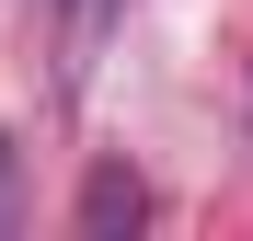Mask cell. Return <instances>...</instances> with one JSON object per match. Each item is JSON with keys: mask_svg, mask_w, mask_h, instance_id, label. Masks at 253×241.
Segmentation results:
<instances>
[{"mask_svg": "<svg viewBox=\"0 0 253 241\" xmlns=\"http://www.w3.org/2000/svg\"><path fill=\"white\" fill-rule=\"evenodd\" d=\"M115 12H126V0H69V23H58V80H69V92H81V80H92V58H104V34H115Z\"/></svg>", "mask_w": 253, "mask_h": 241, "instance_id": "1", "label": "cell"}, {"mask_svg": "<svg viewBox=\"0 0 253 241\" xmlns=\"http://www.w3.org/2000/svg\"><path fill=\"white\" fill-rule=\"evenodd\" d=\"M150 195L126 184V172H92V195H81V230H115V218H138Z\"/></svg>", "mask_w": 253, "mask_h": 241, "instance_id": "2", "label": "cell"}]
</instances>
